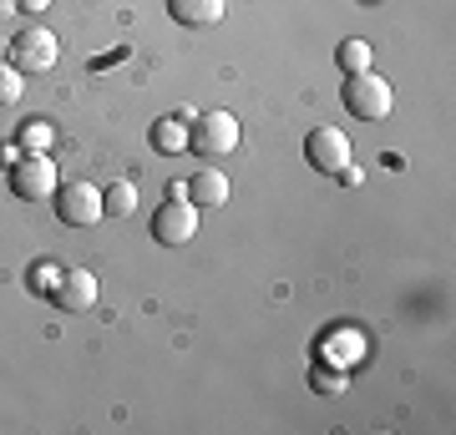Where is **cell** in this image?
Masks as SVG:
<instances>
[{
    "instance_id": "18",
    "label": "cell",
    "mask_w": 456,
    "mask_h": 435,
    "mask_svg": "<svg viewBox=\"0 0 456 435\" xmlns=\"http://www.w3.org/2000/svg\"><path fill=\"white\" fill-rule=\"evenodd\" d=\"M51 0H16V11H46Z\"/></svg>"
},
{
    "instance_id": "4",
    "label": "cell",
    "mask_w": 456,
    "mask_h": 435,
    "mask_svg": "<svg viewBox=\"0 0 456 435\" xmlns=\"http://www.w3.org/2000/svg\"><path fill=\"white\" fill-rule=\"evenodd\" d=\"M188 147H193L198 157H228V152H239V117H233V112H203V117H193V127H188Z\"/></svg>"
},
{
    "instance_id": "11",
    "label": "cell",
    "mask_w": 456,
    "mask_h": 435,
    "mask_svg": "<svg viewBox=\"0 0 456 435\" xmlns=\"http://www.w3.org/2000/svg\"><path fill=\"white\" fill-rule=\"evenodd\" d=\"M147 142L158 147V152H188V122L163 117V122H152V127H147Z\"/></svg>"
},
{
    "instance_id": "14",
    "label": "cell",
    "mask_w": 456,
    "mask_h": 435,
    "mask_svg": "<svg viewBox=\"0 0 456 435\" xmlns=\"http://www.w3.org/2000/svg\"><path fill=\"white\" fill-rule=\"evenodd\" d=\"M20 97H26V77L11 61H0V107H16Z\"/></svg>"
},
{
    "instance_id": "7",
    "label": "cell",
    "mask_w": 456,
    "mask_h": 435,
    "mask_svg": "<svg viewBox=\"0 0 456 435\" xmlns=\"http://www.w3.org/2000/svg\"><path fill=\"white\" fill-rule=\"evenodd\" d=\"M305 162H310L314 173H340L345 162H350V137L340 127H314L305 137Z\"/></svg>"
},
{
    "instance_id": "9",
    "label": "cell",
    "mask_w": 456,
    "mask_h": 435,
    "mask_svg": "<svg viewBox=\"0 0 456 435\" xmlns=\"http://www.w3.org/2000/svg\"><path fill=\"white\" fill-rule=\"evenodd\" d=\"M167 16L178 20V26L203 31V26H218L224 20V0H167Z\"/></svg>"
},
{
    "instance_id": "8",
    "label": "cell",
    "mask_w": 456,
    "mask_h": 435,
    "mask_svg": "<svg viewBox=\"0 0 456 435\" xmlns=\"http://www.w3.org/2000/svg\"><path fill=\"white\" fill-rule=\"evenodd\" d=\"M51 299H56V304H61L66 314H82V309L97 304V274H86V269H66Z\"/></svg>"
},
{
    "instance_id": "13",
    "label": "cell",
    "mask_w": 456,
    "mask_h": 435,
    "mask_svg": "<svg viewBox=\"0 0 456 435\" xmlns=\"http://www.w3.org/2000/svg\"><path fill=\"white\" fill-rule=\"evenodd\" d=\"M102 208L117 213V218H127V213L137 208V188H132V182H112V188L102 193Z\"/></svg>"
},
{
    "instance_id": "10",
    "label": "cell",
    "mask_w": 456,
    "mask_h": 435,
    "mask_svg": "<svg viewBox=\"0 0 456 435\" xmlns=\"http://www.w3.org/2000/svg\"><path fill=\"white\" fill-rule=\"evenodd\" d=\"M188 203L193 208H224L228 203V178L218 167H203L198 178H188Z\"/></svg>"
},
{
    "instance_id": "1",
    "label": "cell",
    "mask_w": 456,
    "mask_h": 435,
    "mask_svg": "<svg viewBox=\"0 0 456 435\" xmlns=\"http://www.w3.org/2000/svg\"><path fill=\"white\" fill-rule=\"evenodd\" d=\"M340 101L345 112L355 117V122H386L395 107V92L386 77H375V71H355V77H345L340 86Z\"/></svg>"
},
{
    "instance_id": "19",
    "label": "cell",
    "mask_w": 456,
    "mask_h": 435,
    "mask_svg": "<svg viewBox=\"0 0 456 435\" xmlns=\"http://www.w3.org/2000/svg\"><path fill=\"white\" fill-rule=\"evenodd\" d=\"M16 11V0H0V16H11Z\"/></svg>"
},
{
    "instance_id": "16",
    "label": "cell",
    "mask_w": 456,
    "mask_h": 435,
    "mask_svg": "<svg viewBox=\"0 0 456 435\" xmlns=\"http://www.w3.org/2000/svg\"><path fill=\"white\" fill-rule=\"evenodd\" d=\"M310 390H320V395H340L345 370H310Z\"/></svg>"
},
{
    "instance_id": "5",
    "label": "cell",
    "mask_w": 456,
    "mask_h": 435,
    "mask_svg": "<svg viewBox=\"0 0 456 435\" xmlns=\"http://www.w3.org/2000/svg\"><path fill=\"white\" fill-rule=\"evenodd\" d=\"M56 56H61V46H56V36H51L46 26H26V31L11 41V66H16L20 77H41V71H51Z\"/></svg>"
},
{
    "instance_id": "2",
    "label": "cell",
    "mask_w": 456,
    "mask_h": 435,
    "mask_svg": "<svg viewBox=\"0 0 456 435\" xmlns=\"http://www.w3.org/2000/svg\"><path fill=\"white\" fill-rule=\"evenodd\" d=\"M56 162L46 157V152H20L16 162H11V193L20 197V203H51V193H56Z\"/></svg>"
},
{
    "instance_id": "3",
    "label": "cell",
    "mask_w": 456,
    "mask_h": 435,
    "mask_svg": "<svg viewBox=\"0 0 456 435\" xmlns=\"http://www.w3.org/2000/svg\"><path fill=\"white\" fill-rule=\"evenodd\" d=\"M51 208H56V218H61L66 228H92L107 218V208H102V193L92 188L86 178L77 182H56V193H51Z\"/></svg>"
},
{
    "instance_id": "17",
    "label": "cell",
    "mask_w": 456,
    "mask_h": 435,
    "mask_svg": "<svg viewBox=\"0 0 456 435\" xmlns=\"http://www.w3.org/2000/svg\"><path fill=\"white\" fill-rule=\"evenodd\" d=\"M20 142L31 147V152H46V147H51V127H46V122H31V127H26V137H20Z\"/></svg>"
},
{
    "instance_id": "12",
    "label": "cell",
    "mask_w": 456,
    "mask_h": 435,
    "mask_svg": "<svg viewBox=\"0 0 456 435\" xmlns=\"http://www.w3.org/2000/svg\"><path fill=\"white\" fill-rule=\"evenodd\" d=\"M335 61H340L345 77H355V71H370V41H360V36L340 41V46H335Z\"/></svg>"
},
{
    "instance_id": "6",
    "label": "cell",
    "mask_w": 456,
    "mask_h": 435,
    "mask_svg": "<svg viewBox=\"0 0 456 435\" xmlns=\"http://www.w3.org/2000/svg\"><path fill=\"white\" fill-rule=\"evenodd\" d=\"M198 233V208L188 197H173L163 208L152 213V238L163 243V248H178V243H193Z\"/></svg>"
},
{
    "instance_id": "15",
    "label": "cell",
    "mask_w": 456,
    "mask_h": 435,
    "mask_svg": "<svg viewBox=\"0 0 456 435\" xmlns=\"http://www.w3.org/2000/svg\"><path fill=\"white\" fill-rule=\"evenodd\" d=\"M61 274H66V269H56V263H36V269H31V289L36 294H56Z\"/></svg>"
}]
</instances>
